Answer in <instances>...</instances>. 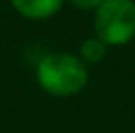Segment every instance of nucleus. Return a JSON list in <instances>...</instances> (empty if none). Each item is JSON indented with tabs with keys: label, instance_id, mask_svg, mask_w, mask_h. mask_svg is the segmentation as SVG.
Instances as JSON below:
<instances>
[{
	"label": "nucleus",
	"instance_id": "2",
	"mask_svg": "<svg viewBox=\"0 0 135 133\" xmlns=\"http://www.w3.org/2000/svg\"><path fill=\"white\" fill-rule=\"evenodd\" d=\"M94 29L106 45H125L135 37V2L133 0H102L96 8Z\"/></svg>",
	"mask_w": 135,
	"mask_h": 133
},
{
	"label": "nucleus",
	"instance_id": "3",
	"mask_svg": "<svg viewBox=\"0 0 135 133\" xmlns=\"http://www.w3.org/2000/svg\"><path fill=\"white\" fill-rule=\"evenodd\" d=\"M10 2L22 16L30 20H45L59 12V8L63 6V0H10Z\"/></svg>",
	"mask_w": 135,
	"mask_h": 133
},
{
	"label": "nucleus",
	"instance_id": "4",
	"mask_svg": "<svg viewBox=\"0 0 135 133\" xmlns=\"http://www.w3.org/2000/svg\"><path fill=\"white\" fill-rule=\"evenodd\" d=\"M106 47H108V45H106L102 39L92 37V39H86L84 43H82L80 55H82V59H84L86 63H92V65H94V63H100L102 59H104Z\"/></svg>",
	"mask_w": 135,
	"mask_h": 133
},
{
	"label": "nucleus",
	"instance_id": "5",
	"mask_svg": "<svg viewBox=\"0 0 135 133\" xmlns=\"http://www.w3.org/2000/svg\"><path fill=\"white\" fill-rule=\"evenodd\" d=\"M76 8H82V10H90V8H98L102 4V0H71Z\"/></svg>",
	"mask_w": 135,
	"mask_h": 133
},
{
	"label": "nucleus",
	"instance_id": "1",
	"mask_svg": "<svg viewBox=\"0 0 135 133\" xmlns=\"http://www.w3.org/2000/svg\"><path fill=\"white\" fill-rule=\"evenodd\" d=\"M37 82L53 96H73L88 84V68L71 53H49L37 65Z\"/></svg>",
	"mask_w": 135,
	"mask_h": 133
}]
</instances>
